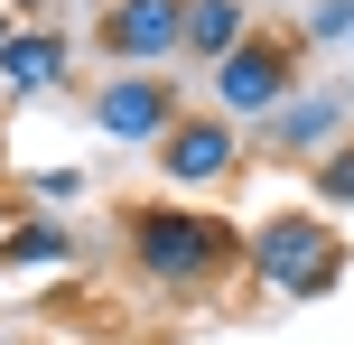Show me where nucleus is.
<instances>
[{
	"label": "nucleus",
	"mask_w": 354,
	"mask_h": 345,
	"mask_svg": "<svg viewBox=\"0 0 354 345\" xmlns=\"http://www.w3.org/2000/svg\"><path fill=\"white\" fill-rule=\"evenodd\" d=\"M28 196L37 205H75L84 196V168H28Z\"/></svg>",
	"instance_id": "ddd939ff"
},
{
	"label": "nucleus",
	"mask_w": 354,
	"mask_h": 345,
	"mask_svg": "<svg viewBox=\"0 0 354 345\" xmlns=\"http://www.w3.org/2000/svg\"><path fill=\"white\" fill-rule=\"evenodd\" d=\"M149 159H159L168 196H205V187H224L233 168H243V131H233L224 112H177V131L149 149Z\"/></svg>",
	"instance_id": "39448f33"
},
{
	"label": "nucleus",
	"mask_w": 354,
	"mask_h": 345,
	"mask_svg": "<svg viewBox=\"0 0 354 345\" xmlns=\"http://www.w3.org/2000/svg\"><path fill=\"white\" fill-rule=\"evenodd\" d=\"M345 122H354V112H345V84H299V93L261 122V149H270V159L317 168L326 149H345Z\"/></svg>",
	"instance_id": "0eeeda50"
},
{
	"label": "nucleus",
	"mask_w": 354,
	"mask_h": 345,
	"mask_svg": "<svg viewBox=\"0 0 354 345\" xmlns=\"http://www.w3.org/2000/svg\"><path fill=\"white\" fill-rule=\"evenodd\" d=\"M122 234H131V271L149 290H177V299H205L214 280L243 271V234L224 215H196L177 196H149V205H122Z\"/></svg>",
	"instance_id": "f257e3e1"
},
{
	"label": "nucleus",
	"mask_w": 354,
	"mask_h": 345,
	"mask_svg": "<svg viewBox=\"0 0 354 345\" xmlns=\"http://www.w3.org/2000/svg\"><path fill=\"white\" fill-rule=\"evenodd\" d=\"M345 112H354V84H345Z\"/></svg>",
	"instance_id": "2eb2a0df"
},
{
	"label": "nucleus",
	"mask_w": 354,
	"mask_h": 345,
	"mask_svg": "<svg viewBox=\"0 0 354 345\" xmlns=\"http://www.w3.org/2000/svg\"><path fill=\"white\" fill-rule=\"evenodd\" d=\"M10 37H19V19H10V10H0V47H10Z\"/></svg>",
	"instance_id": "4468645a"
},
{
	"label": "nucleus",
	"mask_w": 354,
	"mask_h": 345,
	"mask_svg": "<svg viewBox=\"0 0 354 345\" xmlns=\"http://www.w3.org/2000/svg\"><path fill=\"white\" fill-rule=\"evenodd\" d=\"M66 261H75V234L56 215H19L0 234V271H66Z\"/></svg>",
	"instance_id": "9d476101"
},
{
	"label": "nucleus",
	"mask_w": 354,
	"mask_h": 345,
	"mask_svg": "<svg viewBox=\"0 0 354 345\" xmlns=\"http://www.w3.org/2000/svg\"><path fill=\"white\" fill-rule=\"evenodd\" d=\"M308 178H317V215H354V140H345V149H326Z\"/></svg>",
	"instance_id": "9b49d317"
},
{
	"label": "nucleus",
	"mask_w": 354,
	"mask_h": 345,
	"mask_svg": "<svg viewBox=\"0 0 354 345\" xmlns=\"http://www.w3.org/2000/svg\"><path fill=\"white\" fill-rule=\"evenodd\" d=\"M243 271L261 280L270 299H289V308L336 299V280H345V234H336V215H317V205H270V215L243 234Z\"/></svg>",
	"instance_id": "f03ea898"
},
{
	"label": "nucleus",
	"mask_w": 354,
	"mask_h": 345,
	"mask_svg": "<svg viewBox=\"0 0 354 345\" xmlns=\"http://www.w3.org/2000/svg\"><path fill=\"white\" fill-rule=\"evenodd\" d=\"M299 56H308V47H299L289 28H252L243 47L224 56V66H205V84H214V112H224L233 131H261L270 112H280L289 93L308 84V75H299Z\"/></svg>",
	"instance_id": "7ed1b4c3"
},
{
	"label": "nucleus",
	"mask_w": 354,
	"mask_h": 345,
	"mask_svg": "<svg viewBox=\"0 0 354 345\" xmlns=\"http://www.w3.org/2000/svg\"><path fill=\"white\" fill-rule=\"evenodd\" d=\"M93 47L112 56V75H159L187 47V0H103Z\"/></svg>",
	"instance_id": "20e7f679"
},
{
	"label": "nucleus",
	"mask_w": 354,
	"mask_h": 345,
	"mask_svg": "<svg viewBox=\"0 0 354 345\" xmlns=\"http://www.w3.org/2000/svg\"><path fill=\"white\" fill-rule=\"evenodd\" d=\"M345 37H354V0H308L299 47H345Z\"/></svg>",
	"instance_id": "f8f14e48"
},
{
	"label": "nucleus",
	"mask_w": 354,
	"mask_h": 345,
	"mask_svg": "<svg viewBox=\"0 0 354 345\" xmlns=\"http://www.w3.org/2000/svg\"><path fill=\"white\" fill-rule=\"evenodd\" d=\"M177 84L168 75H103L93 84V131H103L112 149H159L168 131H177Z\"/></svg>",
	"instance_id": "423d86ee"
},
{
	"label": "nucleus",
	"mask_w": 354,
	"mask_h": 345,
	"mask_svg": "<svg viewBox=\"0 0 354 345\" xmlns=\"http://www.w3.org/2000/svg\"><path fill=\"white\" fill-rule=\"evenodd\" d=\"M66 84V37L56 28H19L10 47H0V93L10 103H37V93Z\"/></svg>",
	"instance_id": "6e6552de"
},
{
	"label": "nucleus",
	"mask_w": 354,
	"mask_h": 345,
	"mask_svg": "<svg viewBox=\"0 0 354 345\" xmlns=\"http://www.w3.org/2000/svg\"><path fill=\"white\" fill-rule=\"evenodd\" d=\"M252 37V0H187V66H224L233 47Z\"/></svg>",
	"instance_id": "1a4fd4ad"
}]
</instances>
